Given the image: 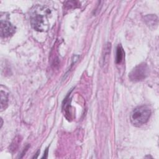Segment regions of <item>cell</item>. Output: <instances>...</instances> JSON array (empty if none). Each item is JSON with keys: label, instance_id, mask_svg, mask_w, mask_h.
I'll list each match as a JSON object with an SVG mask.
<instances>
[{"label": "cell", "instance_id": "6", "mask_svg": "<svg viewBox=\"0 0 159 159\" xmlns=\"http://www.w3.org/2000/svg\"><path fill=\"white\" fill-rule=\"evenodd\" d=\"M124 58V51L123 50V48L120 45H119L117 47L116 50V63L117 64L121 63Z\"/></svg>", "mask_w": 159, "mask_h": 159}, {"label": "cell", "instance_id": "2", "mask_svg": "<svg viewBox=\"0 0 159 159\" xmlns=\"http://www.w3.org/2000/svg\"><path fill=\"white\" fill-rule=\"evenodd\" d=\"M151 113V109L148 106H139L132 111L130 117V122L136 127L141 126L148 121Z\"/></svg>", "mask_w": 159, "mask_h": 159}, {"label": "cell", "instance_id": "1", "mask_svg": "<svg viewBox=\"0 0 159 159\" xmlns=\"http://www.w3.org/2000/svg\"><path fill=\"white\" fill-rule=\"evenodd\" d=\"M51 14L50 9L47 6L37 5L30 11V23L34 29L43 32L48 30L49 27L48 18Z\"/></svg>", "mask_w": 159, "mask_h": 159}, {"label": "cell", "instance_id": "7", "mask_svg": "<svg viewBox=\"0 0 159 159\" xmlns=\"http://www.w3.org/2000/svg\"><path fill=\"white\" fill-rule=\"evenodd\" d=\"M8 102V97L5 92L1 91V111H2L5 109L7 106Z\"/></svg>", "mask_w": 159, "mask_h": 159}, {"label": "cell", "instance_id": "4", "mask_svg": "<svg viewBox=\"0 0 159 159\" xmlns=\"http://www.w3.org/2000/svg\"><path fill=\"white\" fill-rule=\"evenodd\" d=\"M15 32V27L9 21L1 20L0 25V34L2 37H7Z\"/></svg>", "mask_w": 159, "mask_h": 159}, {"label": "cell", "instance_id": "3", "mask_svg": "<svg viewBox=\"0 0 159 159\" xmlns=\"http://www.w3.org/2000/svg\"><path fill=\"white\" fill-rule=\"evenodd\" d=\"M148 67L145 63L135 66L129 74V79L133 82H139L145 80L148 75Z\"/></svg>", "mask_w": 159, "mask_h": 159}, {"label": "cell", "instance_id": "5", "mask_svg": "<svg viewBox=\"0 0 159 159\" xmlns=\"http://www.w3.org/2000/svg\"><path fill=\"white\" fill-rule=\"evenodd\" d=\"M145 21L149 27H154L155 25H157L158 18L155 15L150 14L145 17Z\"/></svg>", "mask_w": 159, "mask_h": 159}, {"label": "cell", "instance_id": "8", "mask_svg": "<svg viewBox=\"0 0 159 159\" xmlns=\"http://www.w3.org/2000/svg\"><path fill=\"white\" fill-rule=\"evenodd\" d=\"M47 154H48V148L46 149V150H45V152H44V155H43V157H42V158H47Z\"/></svg>", "mask_w": 159, "mask_h": 159}]
</instances>
